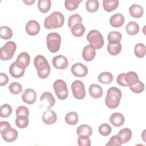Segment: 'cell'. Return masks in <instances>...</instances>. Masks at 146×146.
Listing matches in <instances>:
<instances>
[{
	"mask_svg": "<svg viewBox=\"0 0 146 146\" xmlns=\"http://www.w3.org/2000/svg\"><path fill=\"white\" fill-rule=\"evenodd\" d=\"M119 1L117 0H103V6L107 12H111L116 10L119 6Z\"/></svg>",
	"mask_w": 146,
	"mask_h": 146,
	"instance_id": "23",
	"label": "cell"
},
{
	"mask_svg": "<svg viewBox=\"0 0 146 146\" xmlns=\"http://www.w3.org/2000/svg\"><path fill=\"white\" fill-rule=\"evenodd\" d=\"M72 74L76 77L83 78L88 74V68L86 66L81 63L74 64L71 68Z\"/></svg>",
	"mask_w": 146,
	"mask_h": 146,
	"instance_id": "10",
	"label": "cell"
},
{
	"mask_svg": "<svg viewBox=\"0 0 146 146\" xmlns=\"http://www.w3.org/2000/svg\"><path fill=\"white\" fill-rule=\"evenodd\" d=\"M125 73H122L119 74L116 78V82L118 84H119L120 86H123V87H127L128 84H127V83L125 81Z\"/></svg>",
	"mask_w": 146,
	"mask_h": 146,
	"instance_id": "47",
	"label": "cell"
},
{
	"mask_svg": "<svg viewBox=\"0 0 146 146\" xmlns=\"http://www.w3.org/2000/svg\"><path fill=\"white\" fill-rule=\"evenodd\" d=\"M129 13L131 17L135 18H141L144 14L143 7L137 4H133L129 8Z\"/></svg>",
	"mask_w": 146,
	"mask_h": 146,
	"instance_id": "22",
	"label": "cell"
},
{
	"mask_svg": "<svg viewBox=\"0 0 146 146\" xmlns=\"http://www.w3.org/2000/svg\"><path fill=\"white\" fill-rule=\"evenodd\" d=\"M25 29L26 33L29 35L34 36L39 33L40 27L39 23L36 21L30 20L26 23Z\"/></svg>",
	"mask_w": 146,
	"mask_h": 146,
	"instance_id": "14",
	"label": "cell"
},
{
	"mask_svg": "<svg viewBox=\"0 0 146 146\" xmlns=\"http://www.w3.org/2000/svg\"><path fill=\"white\" fill-rule=\"evenodd\" d=\"M90 96L94 99L100 98L103 95V89L102 87L97 84H92L88 88Z\"/></svg>",
	"mask_w": 146,
	"mask_h": 146,
	"instance_id": "21",
	"label": "cell"
},
{
	"mask_svg": "<svg viewBox=\"0 0 146 146\" xmlns=\"http://www.w3.org/2000/svg\"><path fill=\"white\" fill-rule=\"evenodd\" d=\"M110 121L111 124L116 127L123 125L125 121V118L123 114L119 112L112 113L110 117Z\"/></svg>",
	"mask_w": 146,
	"mask_h": 146,
	"instance_id": "17",
	"label": "cell"
},
{
	"mask_svg": "<svg viewBox=\"0 0 146 146\" xmlns=\"http://www.w3.org/2000/svg\"><path fill=\"white\" fill-rule=\"evenodd\" d=\"M21 96L23 101L27 104H32L36 101V93L33 89L27 88L25 90Z\"/></svg>",
	"mask_w": 146,
	"mask_h": 146,
	"instance_id": "12",
	"label": "cell"
},
{
	"mask_svg": "<svg viewBox=\"0 0 146 146\" xmlns=\"http://www.w3.org/2000/svg\"><path fill=\"white\" fill-rule=\"evenodd\" d=\"M125 81L128 84V86L133 85L139 81L137 74L133 71H129L125 74Z\"/></svg>",
	"mask_w": 146,
	"mask_h": 146,
	"instance_id": "25",
	"label": "cell"
},
{
	"mask_svg": "<svg viewBox=\"0 0 146 146\" xmlns=\"http://www.w3.org/2000/svg\"><path fill=\"white\" fill-rule=\"evenodd\" d=\"M82 22V18L81 16L78 14H75L71 15L68 18V26L71 29L75 25L78 23H81Z\"/></svg>",
	"mask_w": 146,
	"mask_h": 146,
	"instance_id": "39",
	"label": "cell"
},
{
	"mask_svg": "<svg viewBox=\"0 0 146 146\" xmlns=\"http://www.w3.org/2000/svg\"><path fill=\"white\" fill-rule=\"evenodd\" d=\"M121 96L122 94L120 89L115 87L110 88L107 90V95L105 98L106 106L111 109L117 108L120 104Z\"/></svg>",
	"mask_w": 146,
	"mask_h": 146,
	"instance_id": "2",
	"label": "cell"
},
{
	"mask_svg": "<svg viewBox=\"0 0 146 146\" xmlns=\"http://www.w3.org/2000/svg\"><path fill=\"white\" fill-rule=\"evenodd\" d=\"M51 2L50 0H39L38 2V7L42 13L48 12L51 7Z\"/></svg>",
	"mask_w": 146,
	"mask_h": 146,
	"instance_id": "34",
	"label": "cell"
},
{
	"mask_svg": "<svg viewBox=\"0 0 146 146\" xmlns=\"http://www.w3.org/2000/svg\"><path fill=\"white\" fill-rule=\"evenodd\" d=\"M9 90L11 94L17 95L22 91V86L18 82H13L9 86Z\"/></svg>",
	"mask_w": 146,
	"mask_h": 146,
	"instance_id": "41",
	"label": "cell"
},
{
	"mask_svg": "<svg viewBox=\"0 0 146 146\" xmlns=\"http://www.w3.org/2000/svg\"><path fill=\"white\" fill-rule=\"evenodd\" d=\"M12 107L8 104H3L0 107V116L1 117H7L12 113Z\"/></svg>",
	"mask_w": 146,
	"mask_h": 146,
	"instance_id": "38",
	"label": "cell"
},
{
	"mask_svg": "<svg viewBox=\"0 0 146 146\" xmlns=\"http://www.w3.org/2000/svg\"><path fill=\"white\" fill-rule=\"evenodd\" d=\"M46 42L48 50L52 53L56 52L60 47L61 36L57 33H49L46 37Z\"/></svg>",
	"mask_w": 146,
	"mask_h": 146,
	"instance_id": "6",
	"label": "cell"
},
{
	"mask_svg": "<svg viewBox=\"0 0 146 146\" xmlns=\"http://www.w3.org/2000/svg\"><path fill=\"white\" fill-rule=\"evenodd\" d=\"M65 121L68 125H76L78 121V115L77 113L74 111L67 113L65 116Z\"/></svg>",
	"mask_w": 146,
	"mask_h": 146,
	"instance_id": "31",
	"label": "cell"
},
{
	"mask_svg": "<svg viewBox=\"0 0 146 146\" xmlns=\"http://www.w3.org/2000/svg\"><path fill=\"white\" fill-rule=\"evenodd\" d=\"M34 64L37 70L38 76L41 79L47 78L51 71V68L46 58L41 55H37L34 59Z\"/></svg>",
	"mask_w": 146,
	"mask_h": 146,
	"instance_id": "1",
	"label": "cell"
},
{
	"mask_svg": "<svg viewBox=\"0 0 146 146\" xmlns=\"http://www.w3.org/2000/svg\"><path fill=\"white\" fill-rule=\"evenodd\" d=\"M125 30L128 34L135 35H136L139 31V26L136 22L131 21L127 24L125 26Z\"/></svg>",
	"mask_w": 146,
	"mask_h": 146,
	"instance_id": "26",
	"label": "cell"
},
{
	"mask_svg": "<svg viewBox=\"0 0 146 146\" xmlns=\"http://www.w3.org/2000/svg\"><path fill=\"white\" fill-rule=\"evenodd\" d=\"M82 0H66L64 2V6L67 10L72 11L76 10L79 6Z\"/></svg>",
	"mask_w": 146,
	"mask_h": 146,
	"instance_id": "40",
	"label": "cell"
},
{
	"mask_svg": "<svg viewBox=\"0 0 146 146\" xmlns=\"http://www.w3.org/2000/svg\"><path fill=\"white\" fill-rule=\"evenodd\" d=\"M113 75L109 72H103L98 76V80L103 84H110L113 80Z\"/></svg>",
	"mask_w": 146,
	"mask_h": 146,
	"instance_id": "30",
	"label": "cell"
},
{
	"mask_svg": "<svg viewBox=\"0 0 146 146\" xmlns=\"http://www.w3.org/2000/svg\"><path fill=\"white\" fill-rule=\"evenodd\" d=\"M122 38V35L118 31H111L108 33L107 39L110 44H116L120 43Z\"/></svg>",
	"mask_w": 146,
	"mask_h": 146,
	"instance_id": "27",
	"label": "cell"
},
{
	"mask_svg": "<svg viewBox=\"0 0 146 146\" xmlns=\"http://www.w3.org/2000/svg\"><path fill=\"white\" fill-rule=\"evenodd\" d=\"M85 27L82 23L76 24L71 29L72 34L76 37L82 36L85 33Z\"/></svg>",
	"mask_w": 146,
	"mask_h": 146,
	"instance_id": "28",
	"label": "cell"
},
{
	"mask_svg": "<svg viewBox=\"0 0 146 146\" xmlns=\"http://www.w3.org/2000/svg\"><path fill=\"white\" fill-rule=\"evenodd\" d=\"M64 22L63 14L59 11H54L44 19V26L47 29H54L63 26Z\"/></svg>",
	"mask_w": 146,
	"mask_h": 146,
	"instance_id": "3",
	"label": "cell"
},
{
	"mask_svg": "<svg viewBox=\"0 0 146 146\" xmlns=\"http://www.w3.org/2000/svg\"><path fill=\"white\" fill-rule=\"evenodd\" d=\"M124 17L121 13H116L112 15L110 19L111 25L113 27H120L124 23Z\"/></svg>",
	"mask_w": 146,
	"mask_h": 146,
	"instance_id": "19",
	"label": "cell"
},
{
	"mask_svg": "<svg viewBox=\"0 0 146 146\" xmlns=\"http://www.w3.org/2000/svg\"><path fill=\"white\" fill-rule=\"evenodd\" d=\"M25 69L18 67L15 62H13L9 67V73L14 78H21L25 74Z\"/></svg>",
	"mask_w": 146,
	"mask_h": 146,
	"instance_id": "20",
	"label": "cell"
},
{
	"mask_svg": "<svg viewBox=\"0 0 146 146\" xmlns=\"http://www.w3.org/2000/svg\"><path fill=\"white\" fill-rule=\"evenodd\" d=\"M99 3L98 0H88L86 2V8L90 13H95L99 9Z\"/></svg>",
	"mask_w": 146,
	"mask_h": 146,
	"instance_id": "36",
	"label": "cell"
},
{
	"mask_svg": "<svg viewBox=\"0 0 146 146\" xmlns=\"http://www.w3.org/2000/svg\"><path fill=\"white\" fill-rule=\"evenodd\" d=\"M117 135L120 137L122 144H124L131 140L132 137V131L129 128H123L120 130Z\"/></svg>",
	"mask_w": 146,
	"mask_h": 146,
	"instance_id": "24",
	"label": "cell"
},
{
	"mask_svg": "<svg viewBox=\"0 0 146 146\" xmlns=\"http://www.w3.org/2000/svg\"><path fill=\"white\" fill-rule=\"evenodd\" d=\"M130 90L134 93L140 94L144 90V83L139 80V81L135 84L129 86Z\"/></svg>",
	"mask_w": 146,
	"mask_h": 146,
	"instance_id": "43",
	"label": "cell"
},
{
	"mask_svg": "<svg viewBox=\"0 0 146 146\" xmlns=\"http://www.w3.org/2000/svg\"><path fill=\"white\" fill-rule=\"evenodd\" d=\"M145 46L143 43H137L135 46L134 53L136 56L139 58H143L145 55Z\"/></svg>",
	"mask_w": 146,
	"mask_h": 146,
	"instance_id": "37",
	"label": "cell"
},
{
	"mask_svg": "<svg viewBox=\"0 0 146 146\" xmlns=\"http://www.w3.org/2000/svg\"><path fill=\"white\" fill-rule=\"evenodd\" d=\"M53 88L58 98L60 100H64L68 96V91L66 83L60 79L55 80L53 84Z\"/></svg>",
	"mask_w": 146,
	"mask_h": 146,
	"instance_id": "8",
	"label": "cell"
},
{
	"mask_svg": "<svg viewBox=\"0 0 146 146\" xmlns=\"http://www.w3.org/2000/svg\"><path fill=\"white\" fill-rule=\"evenodd\" d=\"M76 133L79 136L86 135L90 136L92 133V129L87 124H82L78 127Z\"/></svg>",
	"mask_w": 146,
	"mask_h": 146,
	"instance_id": "29",
	"label": "cell"
},
{
	"mask_svg": "<svg viewBox=\"0 0 146 146\" xmlns=\"http://www.w3.org/2000/svg\"><path fill=\"white\" fill-rule=\"evenodd\" d=\"M0 36L2 39L5 40L11 39L13 36L12 30L8 26H1L0 28Z\"/></svg>",
	"mask_w": 146,
	"mask_h": 146,
	"instance_id": "35",
	"label": "cell"
},
{
	"mask_svg": "<svg viewBox=\"0 0 146 146\" xmlns=\"http://www.w3.org/2000/svg\"><path fill=\"white\" fill-rule=\"evenodd\" d=\"M0 131L3 139L6 142L11 143L17 139L18 135L17 131L12 128L7 121H2L0 123Z\"/></svg>",
	"mask_w": 146,
	"mask_h": 146,
	"instance_id": "4",
	"label": "cell"
},
{
	"mask_svg": "<svg viewBox=\"0 0 146 146\" xmlns=\"http://www.w3.org/2000/svg\"><path fill=\"white\" fill-rule=\"evenodd\" d=\"M17 44L14 42L9 41L6 42L0 49V58L2 60H9L11 59L15 52Z\"/></svg>",
	"mask_w": 146,
	"mask_h": 146,
	"instance_id": "7",
	"label": "cell"
},
{
	"mask_svg": "<svg viewBox=\"0 0 146 146\" xmlns=\"http://www.w3.org/2000/svg\"><path fill=\"white\" fill-rule=\"evenodd\" d=\"M56 120L57 116L56 113L54 111L50 110V108L44 111L42 115V120L46 124H53L56 122Z\"/></svg>",
	"mask_w": 146,
	"mask_h": 146,
	"instance_id": "16",
	"label": "cell"
},
{
	"mask_svg": "<svg viewBox=\"0 0 146 146\" xmlns=\"http://www.w3.org/2000/svg\"><path fill=\"white\" fill-rule=\"evenodd\" d=\"M73 96L77 99L82 100L86 96L85 86L80 80H75L71 86Z\"/></svg>",
	"mask_w": 146,
	"mask_h": 146,
	"instance_id": "9",
	"label": "cell"
},
{
	"mask_svg": "<svg viewBox=\"0 0 146 146\" xmlns=\"http://www.w3.org/2000/svg\"><path fill=\"white\" fill-rule=\"evenodd\" d=\"M15 122L16 125L18 128L23 129L27 127V125H29V121L27 116L24 115H19L17 116Z\"/></svg>",
	"mask_w": 146,
	"mask_h": 146,
	"instance_id": "33",
	"label": "cell"
},
{
	"mask_svg": "<svg viewBox=\"0 0 146 146\" xmlns=\"http://www.w3.org/2000/svg\"><path fill=\"white\" fill-rule=\"evenodd\" d=\"M122 145V143H121V140L120 138V137L117 135H114L112 136L111 139H110V140L108 141V143H107L106 145H110V146H120Z\"/></svg>",
	"mask_w": 146,
	"mask_h": 146,
	"instance_id": "45",
	"label": "cell"
},
{
	"mask_svg": "<svg viewBox=\"0 0 146 146\" xmlns=\"http://www.w3.org/2000/svg\"><path fill=\"white\" fill-rule=\"evenodd\" d=\"M23 2L24 3H25L27 5H31L33 3H34L35 1L34 0H33V1H23Z\"/></svg>",
	"mask_w": 146,
	"mask_h": 146,
	"instance_id": "49",
	"label": "cell"
},
{
	"mask_svg": "<svg viewBox=\"0 0 146 146\" xmlns=\"http://www.w3.org/2000/svg\"><path fill=\"white\" fill-rule=\"evenodd\" d=\"M40 102L48 109L54 106L55 103V99L52 94L50 92H43L40 98Z\"/></svg>",
	"mask_w": 146,
	"mask_h": 146,
	"instance_id": "13",
	"label": "cell"
},
{
	"mask_svg": "<svg viewBox=\"0 0 146 146\" xmlns=\"http://www.w3.org/2000/svg\"><path fill=\"white\" fill-rule=\"evenodd\" d=\"M98 131L101 135L103 136H107L111 133L112 128L109 124L104 123L102 124L99 127Z\"/></svg>",
	"mask_w": 146,
	"mask_h": 146,
	"instance_id": "42",
	"label": "cell"
},
{
	"mask_svg": "<svg viewBox=\"0 0 146 146\" xmlns=\"http://www.w3.org/2000/svg\"><path fill=\"white\" fill-rule=\"evenodd\" d=\"M107 51L111 55H117L121 51V44L120 43L116 44L108 43L107 45Z\"/></svg>",
	"mask_w": 146,
	"mask_h": 146,
	"instance_id": "32",
	"label": "cell"
},
{
	"mask_svg": "<svg viewBox=\"0 0 146 146\" xmlns=\"http://www.w3.org/2000/svg\"><path fill=\"white\" fill-rule=\"evenodd\" d=\"M87 39L90 44L95 49H100L104 45V40L103 35L98 30H92L90 31L87 35Z\"/></svg>",
	"mask_w": 146,
	"mask_h": 146,
	"instance_id": "5",
	"label": "cell"
},
{
	"mask_svg": "<svg viewBox=\"0 0 146 146\" xmlns=\"http://www.w3.org/2000/svg\"><path fill=\"white\" fill-rule=\"evenodd\" d=\"M30 61V55L26 52H22L18 55L15 62L18 67L25 69L29 65Z\"/></svg>",
	"mask_w": 146,
	"mask_h": 146,
	"instance_id": "15",
	"label": "cell"
},
{
	"mask_svg": "<svg viewBox=\"0 0 146 146\" xmlns=\"http://www.w3.org/2000/svg\"><path fill=\"white\" fill-rule=\"evenodd\" d=\"M9 82V78L6 74L1 72L0 74V86H5Z\"/></svg>",
	"mask_w": 146,
	"mask_h": 146,
	"instance_id": "48",
	"label": "cell"
},
{
	"mask_svg": "<svg viewBox=\"0 0 146 146\" xmlns=\"http://www.w3.org/2000/svg\"><path fill=\"white\" fill-rule=\"evenodd\" d=\"M78 144L79 146H90L91 140L89 136L86 135H80L78 139Z\"/></svg>",
	"mask_w": 146,
	"mask_h": 146,
	"instance_id": "44",
	"label": "cell"
},
{
	"mask_svg": "<svg viewBox=\"0 0 146 146\" xmlns=\"http://www.w3.org/2000/svg\"><path fill=\"white\" fill-rule=\"evenodd\" d=\"M96 55L95 49L90 44L85 46L82 51V56L84 60L90 62L92 60Z\"/></svg>",
	"mask_w": 146,
	"mask_h": 146,
	"instance_id": "18",
	"label": "cell"
},
{
	"mask_svg": "<svg viewBox=\"0 0 146 146\" xmlns=\"http://www.w3.org/2000/svg\"><path fill=\"white\" fill-rule=\"evenodd\" d=\"M16 116H19V115H24L26 116H29V109L23 106H21L18 107L16 109Z\"/></svg>",
	"mask_w": 146,
	"mask_h": 146,
	"instance_id": "46",
	"label": "cell"
},
{
	"mask_svg": "<svg viewBox=\"0 0 146 146\" xmlns=\"http://www.w3.org/2000/svg\"><path fill=\"white\" fill-rule=\"evenodd\" d=\"M52 63L55 68L59 70L66 69L68 65L67 58L62 55L54 56L52 59Z\"/></svg>",
	"mask_w": 146,
	"mask_h": 146,
	"instance_id": "11",
	"label": "cell"
}]
</instances>
